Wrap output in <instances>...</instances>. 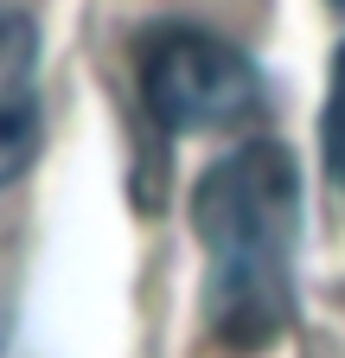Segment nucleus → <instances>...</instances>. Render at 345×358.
<instances>
[{"mask_svg":"<svg viewBox=\"0 0 345 358\" xmlns=\"http://www.w3.org/2000/svg\"><path fill=\"white\" fill-rule=\"evenodd\" d=\"M192 231L205 250V320L224 345L263 352L294 320L300 166L281 141H243L192 186Z\"/></svg>","mask_w":345,"mask_h":358,"instance_id":"obj_1","label":"nucleus"},{"mask_svg":"<svg viewBox=\"0 0 345 358\" xmlns=\"http://www.w3.org/2000/svg\"><path fill=\"white\" fill-rule=\"evenodd\" d=\"M141 103L166 134H205V128H237L249 115H263V77L237 52L230 38L186 26V20H160L141 52Z\"/></svg>","mask_w":345,"mask_h":358,"instance_id":"obj_2","label":"nucleus"},{"mask_svg":"<svg viewBox=\"0 0 345 358\" xmlns=\"http://www.w3.org/2000/svg\"><path fill=\"white\" fill-rule=\"evenodd\" d=\"M45 103H38V32L26 13L0 7V192L38 160Z\"/></svg>","mask_w":345,"mask_h":358,"instance_id":"obj_3","label":"nucleus"},{"mask_svg":"<svg viewBox=\"0 0 345 358\" xmlns=\"http://www.w3.org/2000/svg\"><path fill=\"white\" fill-rule=\"evenodd\" d=\"M326 173L345 186V45L332 58V90H326Z\"/></svg>","mask_w":345,"mask_h":358,"instance_id":"obj_4","label":"nucleus"}]
</instances>
